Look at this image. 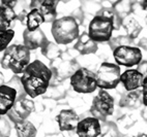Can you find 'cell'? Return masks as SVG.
Segmentation results:
<instances>
[{
  "instance_id": "obj_8",
  "label": "cell",
  "mask_w": 147,
  "mask_h": 137,
  "mask_svg": "<svg viewBox=\"0 0 147 137\" xmlns=\"http://www.w3.org/2000/svg\"><path fill=\"white\" fill-rule=\"evenodd\" d=\"M113 57L117 65L133 67L142 62V52L139 48L131 45H122L113 51Z\"/></svg>"
},
{
  "instance_id": "obj_21",
  "label": "cell",
  "mask_w": 147,
  "mask_h": 137,
  "mask_svg": "<svg viewBox=\"0 0 147 137\" xmlns=\"http://www.w3.org/2000/svg\"><path fill=\"white\" fill-rule=\"evenodd\" d=\"M15 131L17 137H36L37 130L30 121H24L15 124Z\"/></svg>"
},
{
  "instance_id": "obj_14",
  "label": "cell",
  "mask_w": 147,
  "mask_h": 137,
  "mask_svg": "<svg viewBox=\"0 0 147 137\" xmlns=\"http://www.w3.org/2000/svg\"><path fill=\"white\" fill-rule=\"evenodd\" d=\"M23 42L25 48L29 51H34L40 48L42 49V45L48 42V39L40 28L35 31H28L25 29L23 32Z\"/></svg>"
},
{
  "instance_id": "obj_33",
  "label": "cell",
  "mask_w": 147,
  "mask_h": 137,
  "mask_svg": "<svg viewBox=\"0 0 147 137\" xmlns=\"http://www.w3.org/2000/svg\"><path fill=\"white\" fill-rule=\"evenodd\" d=\"M140 7H141L143 11H147V1H141V2H140Z\"/></svg>"
},
{
  "instance_id": "obj_34",
  "label": "cell",
  "mask_w": 147,
  "mask_h": 137,
  "mask_svg": "<svg viewBox=\"0 0 147 137\" xmlns=\"http://www.w3.org/2000/svg\"><path fill=\"white\" fill-rule=\"evenodd\" d=\"M142 116H143V119L145 120V121H147V107L143 108V110H142Z\"/></svg>"
},
{
  "instance_id": "obj_37",
  "label": "cell",
  "mask_w": 147,
  "mask_h": 137,
  "mask_svg": "<svg viewBox=\"0 0 147 137\" xmlns=\"http://www.w3.org/2000/svg\"><path fill=\"white\" fill-rule=\"evenodd\" d=\"M0 137H3V136H2V135H1V134H0Z\"/></svg>"
},
{
  "instance_id": "obj_39",
  "label": "cell",
  "mask_w": 147,
  "mask_h": 137,
  "mask_svg": "<svg viewBox=\"0 0 147 137\" xmlns=\"http://www.w3.org/2000/svg\"><path fill=\"white\" fill-rule=\"evenodd\" d=\"M131 137H133V136H131Z\"/></svg>"
},
{
  "instance_id": "obj_28",
  "label": "cell",
  "mask_w": 147,
  "mask_h": 137,
  "mask_svg": "<svg viewBox=\"0 0 147 137\" xmlns=\"http://www.w3.org/2000/svg\"><path fill=\"white\" fill-rule=\"evenodd\" d=\"M0 134L3 137H9L11 134V126L5 118L0 119Z\"/></svg>"
},
{
  "instance_id": "obj_7",
  "label": "cell",
  "mask_w": 147,
  "mask_h": 137,
  "mask_svg": "<svg viewBox=\"0 0 147 137\" xmlns=\"http://www.w3.org/2000/svg\"><path fill=\"white\" fill-rule=\"evenodd\" d=\"M71 86L73 90L81 94H89L97 89L95 73L85 67H80L71 76Z\"/></svg>"
},
{
  "instance_id": "obj_1",
  "label": "cell",
  "mask_w": 147,
  "mask_h": 137,
  "mask_svg": "<svg viewBox=\"0 0 147 137\" xmlns=\"http://www.w3.org/2000/svg\"><path fill=\"white\" fill-rule=\"evenodd\" d=\"M52 76V71L46 64L40 60L33 61L24 69L21 76V82L26 95L35 98L45 94L50 87Z\"/></svg>"
},
{
  "instance_id": "obj_17",
  "label": "cell",
  "mask_w": 147,
  "mask_h": 137,
  "mask_svg": "<svg viewBox=\"0 0 147 137\" xmlns=\"http://www.w3.org/2000/svg\"><path fill=\"white\" fill-rule=\"evenodd\" d=\"M141 105H143L142 103V92L137 91H133V92H129L127 94L123 95L121 97L120 101H119V106L123 108H129V109H137Z\"/></svg>"
},
{
  "instance_id": "obj_36",
  "label": "cell",
  "mask_w": 147,
  "mask_h": 137,
  "mask_svg": "<svg viewBox=\"0 0 147 137\" xmlns=\"http://www.w3.org/2000/svg\"><path fill=\"white\" fill-rule=\"evenodd\" d=\"M137 137H147V133H139Z\"/></svg>"
},
{
  "instance_id": "obj_15",
  "label": "cell",
  "mask_w": 147,
  "mask_h": 137,
  "mask_svg": "<svg viewBox=\"0 0 147 137\" xmlns=\"http://www.w3.org/2000/svg\"><path fill=\"white\" fill-rule=\"evenodd\" d=\"M17 101V92L7 84L0 87V116H5Z\"/></svg>"
},
{
  "instance_id": "obj_13",
  "label": "cell",
  "mask_w": 147,
  "mask_h": 137,
  "mask_svg": "<svg viewBox=\"0 0 147 137\" xmlns=\"http://www.w3.org/2000/svg\"><path fill=\"white\" fill-rule=\"evenodd\" d=\"M144 76L137 69H127L120 75V82L127 92L137 91L139 88H142Z\"/></svg>"
},
{
  "instance_id": "obj_31",
  "label": "cell",
  "mask_w": 147,
  "mask_h": 137,
  "mask_svg": "<svg viewBox=\"0 0 147 137\" xmlns=\"http://www.w3.org/2000/svg\"><path fill=\"white\" fill-rule=\"evenodd\" d=\"M137 70L144 76V78H147V61H142L137 67Z\"/></svg>"
},
{
  "instance_id": "obj_29",
  "label": "cell",
  "mask_w": 147,
  "mask_h": 137,
  "mask_svg": "<svg viewBox=\"0 0 147 137\" xmlns=\"http://www.w3.org/2000/svg\"><path fill=\"white\" fill-rule=\"evenodd\" d=\"M135 123H136V120H131V118L129 116H123L119 121V124L123 127L124 129L131 128V126H134Z\"/></svg>"
},
{
  "instance_id": "obj_22",
  "label": "cell",
  "mask_w": 147,
  "mask_h": 137,
  "mask_svg": "<svg viewBox=\"0 0 147 137\" xmlns=\"http://www.w3.org/2000/svg\"><path fill=\"white\" fill-rule=\"evenodd\" d=\"M40 52H42V54L45 56L48 60L52 61V62L62 55V52H61L60 49L58 48V45L49 41V40H48L47 43L42 45V48L40 49Z\"/></svg>"
},
{
  "instance_id": "obj_18",
  "label": "cell",
  "mask_w": 147,
  "mask_h": 137,
  "mask_svg": "<svg viewBox=\"0 0 147 137\" xmlns=\"http://www.w3.org/2000/svg\"><path fill=\"white\" fill-rule=\"evenodd\" d=\"M17 17V13L13 8L0 3V31H6L9 29L11 22L15 21Z\"/></svg>"
},
{
  "instance_id": "obj_3",
  "label": "cell",
  "mask_w": 147,
  "mask_h": 137,
  "mask_svg": "<svg viewBox=\"0 0 147 137\" xmlns=\"http://www.w3.org/2000/svg\"><path fill=\"white\" fill-rule=\"evenodd\" d=\"M52 35L57 45H68L80 36L79 23L71 16L55 20L51 28Z\"/></svg>"
},
{
  "instance_id": "obj_5",
  "label": "cell",
  "mask_w": 147,
  "mask_h": 137,
  "mask_svg": "<svg viewBox=\"0 0 147 137\" xmlns=\"http://www.w3.org/2000/svg\"><path fill=\"white\" fill-rule=\"evenodd\" d=\"M115 109V99L105 91L100 90L98 94L93 98L90 106V113L92 118L105 123L108 116H112Z\"/></svg>"
},
{
  "instance_id": "obj_10",
  "label": "cell",
  "mask_w": 147,
  "mask_h": 137,
  "mask_svg": "<svg viewBox=\"0 0 147 137\" xmlns=\"http://www.w3.org/2000/svg\"><path fill=\"white\" fill-rule=\"evenodd\" d=\"M58 1L53 0H33L30 2V9L36 8L44 18L45 23H54L57 20Z\"/></svg>"
},
{
  "instance_id": "obj_19",
  "label": "cell",
  "mask_w": 147,
  "mask_h": 137,
  "mask_svg": "<svg viewBox=\"0 0 147 137\" xmlns=\"http://www.w3.org/2000/svg\"><path fill=\"white\" fill-rule=\"evenodd\" d=\"M121 26H123V28L126 31V34L131 40L139 36V34L142 31V26L140 25V23L131 16H127L123 18Z\"/></svg>"
},
{
  "instance_id": "obj_23",
  "label": "cell",
  "mask_w": 147,
  "mask_h": 137,
  "mask_svg": "<svg viewBox=\"0 0 147 137\" xmlns=\"http://www.w3.org/2000/svg\"><path fill=\"white\" fill-rule=\"evenodd\" d=\"M113 9L120 18L123 19L127 16H131L134 6L131 1H116L113 4Z\"/></svg>"
},
{
  "instance_id": "obj_20",
  "label": "cell",
  "mask_w": 147,
  "mask_h": 137,
  "mask_svg": "<svg viewBox=\"0 0 147 137\" xmlns=\"http://www.w3.org/2000/svg\"><path fill=\"white\" fill-rule=\"evenodd\" d=\"M44 18L40 15V13L37 11L36 8L30 9L26 17V29L28 31H35V30L40 29L42 24H44Z\"/></svg>"
},
{
  "instance_id": "obj_25",
  "label": "cell",
  "mask_w": 147,
  "mask_h": 137,
  "mask_svg": "<svg viewBox=\"0 0 147 137\" xmlns=\"http://www.w3.org/2000/svg\"><path fill=\"white\" fill-rule=\"evenodd\" d=\"M7 86L13 88V89L17 92V100L26 98L27 95H26V93H25V91H24L23 84H22V82H21V77L15 75V76L7 82Z\"/></svg>"
},
{
  "instance_id": "obj_24",
  "label": "cell",
  "mask_w": 147,
  "mask_h": 137,
  "mask_svg": "<svg viewBox=\"0 0 147 137\" xmlns=\"http://www.w3.org/2000/svg\"><path fill=\"white\" fill-rule=\"evenodd\" d=\"M100 137H122L118 127L115 123L111 121H106L102 124V132Z\"/></svg>"
},
{
  "instance_id": "obj_27",
  "label": "cell",
  "mask_w": 147,
  "mask_h": 137,
  "mask_svg": "<svg viewBox=\"0 0 147 137\" xmlns=\"http://www.w3.org/2000/svg\"><path fill=\"white\" fill-rule=\"evenodd\" d=\"M108 42H109V45H110V48L114 51L116 48H118V47L129 45V43L131 42V39L127 36V35H126V36L121 35V36L115 37V38H111Z\"/></svg>"
},
{
  "instance_id": "obj_4",
  "label": "cell",
  "mask_w": 147,
  "mask_h": 137,
  "mask_svg": "<svg viewBox=\"0 0 147 137\" xmlns=\"http://www.w3.org/2000/svg\"><path fill=\"white\" fill-rule=\"evenodd\" d=\"M120 67L117 64L102 62L95 72L97 87L100 90H113L120 84Z\"/></svg>"
},
{
  "instance_id": "obj_16",
  "label": "cell",
  "mask_w": 147,
  "mask_h": 137,
  "mask_svg": "<svg viewBox=\"0 0 147 137\" xmlns=\"http://www.w3.org/2000/svg\"><path fill=\"white\" fill-rule=\"evenodd\" d=\"M74 49L79 54L85 56L96 53L98 50V45L90 38L87 32H83L78 38V41L75 45Z\"/></svg>"
},
{
  "instance_id": "obj_9",
  "label": "cell",
  "mask_w": 147,
  "mask_h": 137,
  "mask_svg": "<svg viewBox=\"0 0 147 137\" xmlns=\"http://www.w3.org/2000/svg\"><path fill=\"white\" fill-rule=\"evenodd\" d=\"M35 104L31 99L23 98L20 100H17L11 110L6 113L8 120L13 122V124H18L26 121L27 118L30 116V113L35 109Z\"/></svg>"
},
{
  "instance_id": "obj_38",
  "label": "cell",
  "mask_w": 147,
  "mask_h": 137,
  "mask_svg": "<svg viewBox=\"0 0 147 137\" xmlns=\"http://www.w3.org/2000/svg\"><path fill=\"white\" fill-rule=\"evenodd\" d=\"M0 119H1V116H0Z\"/></svg>"
},
{
  "instance_id": "obj_11",
  "label": "cell",
  "mask_w": 147,
  "mask_h": 137,
  "mask_svg": "<svg viewBox=\"0 0 147 137\" xmlns=\"http://www.w3.org/2000/svg\"><path fill=\"white\" fill-rule=\"evenodd\" d=\"M100 132H102L100 122L92 116L81 120L76 129L78 137H100Z\"/></svg>"
},
{
  "instance_id": "obj_26",
  "label": "cell",
  "mask_w": 147,
  "mask_h": 137,
  "mask_svg": "<svg viewBox=\"0 0 147 137\" xmlns=\"http://www.w3.org/2000/svg\"><path fill=\"white\" fill-rule=\"evenodd\" d=\"M15 36V31L8 29L6 31H0V53H2L9 47V43Z\"/></svg>"
},
{
  "instance_id": "obj_12",
  "label": "cell",
  "mask_w": 147,
  "mask_h": 137,
  "mask_svg": "<svg viewBox=\"0 0 147 137\" xmlns=\"http://www.w3.org/2000/svg\"><path fill=\"white\" fill-rule=\"evenodd\" d=\"M56 122L60 131L71 132L77 129L80 116L74 109H63L56 116Z\"/></svg>"
},
{
  "instance_id": "obj_32",
  "label": "cell",
  "mask_w": 147,
  "mask_h": 137,
  "mask_svg": "<svg viewBox=\"0 0 147 137\" xmlns=\"http://www.w3.org/2000/svg\"><path fill=\"white\" fill-rule=\"evenodd\" d=\"M139 47L143 48L145 51H147V38H142L139 41Z\"/></svg>"
},
{
  "instance_id": "obj_2",
  "label": "cell",
  "mask_w": 147,
  "mask_h": 137,
  "mask_svg": "<svg viewBox=\"0 0 147 137\" xmlns=\"http://www.w3.org/2000/svg\"><path fill=\"white\" fill-rule=\"evenodd\" d=\"M0 64L2 68L11 69L15 74L23 73L24 69L30 64V51L24 45H9L3 52Z\"/></svg>"
},
{
  "instance_id": "obj_35",
  "label": "cell",
  "mask_w": 147,
  "mask_h": 137,
  "mask_svg": "<svg viewBox=\"0 0 147 137\" xmlns=\"http://www.w3.org/2000/svg\"><path fill=\"white\" fill-rule=\"evenodd\" d=\"M4 86V75L0 72V87Z\"/></svg>"
},
{
  "instance_id": "obj_30",
  "label": "cell",
  "mask_w": 147,
  "mask_h": 137,
  "mask_svg": "<svg viewBox=\"0 0 147 137\" xmlns=\"http://www.w3.org/2000/svg\"><path fill=\"white\" fill-rule=\"evenodd\" d=\"M142 103L145 107H147V78H144L142 84Z\"/></svg>"
},
{
  "instance_id": "obj_6",
  "label": "cell",
  "mask_w": 147,
  "mask_h": 137,
  "mask_svg": "<svg viewBox=\"0 0 147 137\" xmlns=\"http://www.w3.org/2000/svg\"><path fill=\"white\" fill-rule=\"evenodd\" d=\"M114 25L112 19L102 16L93 17L88 26V35L96 43L108 42L112 38Z\"/></svg>"
}]
</instances>
